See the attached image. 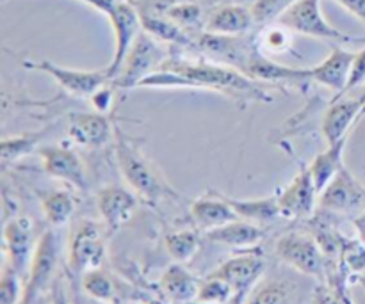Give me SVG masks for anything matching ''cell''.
<instances>
[{
    "instance_id": "cell-29",
    "label": "cell",
    "mask_w": 365,
    "mask_h": 304,
    "mask_svg": "<svg viewBox=\"0 0 365 304\" xmlns=\"http://www.w3.org/2000/svg\"><path fill=\"white\" fill-rule=\"evenodd\" d=\"M48 130L50 127L39 132H27V134L4 137L2 141H0V159H2V167L20 162L24 157L38 152L39 142L43 141V137H45Z\"/></svg>"
},
{
    "instance_id": "cell-15",
    "label": "cell",
    "mask_w": 365,
    "mask_h": 304,
    "mask_svg": "<svg viewBox=\"0 0 365 304\" xmlns=\"http://www.w3.org/2000/svg\"><path fill=\"white\" fill-rule=\"evenodd\" d=\"M118 121L113 114L73 112L68 116V141L86 150H98L114 141Z\"/></svg>"
},
{
    "instance_id": "cell-43",
    "label": "cell",
    "mask_w": 365,
    "mask_h": 304,
    "mask_svg": "<svg viewBox=\"0 0 365 304\" xmlns=\"http://www.w3.org/2000/svg\"><path fill=\"white\" fill-rule=\"evenodd\" d=\"M53 304H66V301H64V295L63 292H57L56 290V298H53Z\"/></svg>"
},
{
    "instance_id": "cell-35",
    "label": "cell",
    "mask_w": 365,
    "mask_h": 304,
    "mask_svg": "<svg viewBox=\"0 0 365 304\" xmlns=\"http://www.w3.org/2000/svg\"><path fill=\"white\" fill-rule=\"evenodd\" d=\"M294 2L296 0H255L250 9L255 25L264 27V25L277 23Z\"/></svg>"
},
{
    "instance_id": "cell-40",
    "label": "cell",
    "mask_w": 365,
    "mask_h": 304,
    "mask_svg": "<svg viewBox=\"0 0 365 304\" xmlns=\"http://www.w3.org/2000/svg\"><path fill=\"white\" fill-rule=\"evenodd\" d=\"M365 84V46L362 50H359L355 56V61L351 64V71H349L348 85H346L344 95L351 93L353 89L360 88Z\"/></svg>"
},
{
    "instance_id": "cell-7",
    "label": "cell",
    "mask_w": 365,
    "mask_h": 304,
    "mask_svg": "<svg viewBox=\"0 0 365 304\" xmlns=\"http://www.w3.org/2000/svg\"><path fill=\"white\" fill-rule=\"evenodd\" d=\"M317 210L330 216L359 217L365 210V185L344 166L324 187L317 199Z\"/></svg>"
},
{
    "instance_id": "cell-3",
    "label": "cell",
    "mask_w": 365,
    "mask_h": 304,
    "mask_svg": "<svg viewBox=\"0 0 365 304\" xmlns=\"http://www.w3.org/2000/svg\"><path fill=\"white\" fill-rule=\"evenodd\" d=\"M274 255L302 276L316 280L317 283L327 281V256L309 231L292 230L280 235L274 242Z\"/></svg>"
},
{
    "instance_id": "cell-39",
    "label": "cell",
    "mask_w": 365,
    "mask_h": 304,
    "mask_svg": "<svg viewBox=\"0 0 365 304\" xmlns=\"http://www.w3.org/2000/svg\"><path fill=\"white\" fill-rule=\"evenodd\" d=\"M116 89L113 88V84H106L100 89H96L91 96H89V102H91L93 110L100 114H110L113 110V103L116 100Z\"/></svg>"
},
{
    "instance_id": "cell-10",
    "label": "cell",
    "mask_w": 365,
    "mask_h": 304,
    "mask_svg": "<svg viewBox=\"0 0 365 304\" xmlns=\"http://www.w3.org/2000/svg\"><path fill=\"white\" fill-rule=\"evenodd\" d=\"M234 288V304H242L266 273V258L259 248L245 249L212 271Z\"/></svg>"
},
{
    "instance_id": "cell-14",
    "label": "cell",
    "mask_w": 365,
    "mask_h": 304,
    "mask_svg": "<svg viewBox=\"0 0 365 304\" xmlns=\"http://www.w3.org/2000/svg\"><path fill=\"white\" fill-rule=\"evenodd\" d=\"M109 20L110 27L114 32V56L113 61L109 63L107 73H109L110 80L118 75L121 64H123L125 57H127L128 50L134 45L135 38L141 34L143 23H141V14L138 13L134 6L127 0H118L116 6L106 14Z\"/></svg>"
},
{
    "instance_id": "cell-2",
    "label": "cell",
    "mask_w": 365,
    "mask_h": 304,
    "mask_svg": "<svg viewBox=\"0 0 365 304\" xmlns=\"http://www.w3.org/2000/svg\"><path fill=\"white\" fill-rule=\"evenodd\" d=\"M114 155L120 173L139 199L148 205H157L163 201H177L180 198L168 184L157 164L143 152L141 141L125 134L118 125L114 134Z\"/></svg>"
},
{
    "instance_id": "cell-9",
    "label": "cell",
    "mask_w": 365,
    "mask_h": 304,
    "mask_svg": "<svg viewBox=\"0 0 365 304\" xmlns=\"http://www.w3.org/2000/svg\"><path fill=\"white\" fill-rule=\"evenodd\" d=\"M59 263V242L52 230L39 235L34 255L24 280V299L21 304H32L52 285Z\"/></svg>"
},
{
    "instance_id": "cell-17",
    "label": "cell",
    "mask_w": 365,
    "mask_h": 304,
    "mask_svg": "<svg viewBox=\"0 0 365 304\" xmlns=\"http://www.w3.org/2000/svg\"><path fill=\"white\" fill-rule=\"evenodd\" d=\"M245 73L262 84H271L274 88L287 85V88H299L305 91L312 80H310V68H292L277 63L271 57L264 56L259 48L253 50Z\"/></svg>"
},
{
    "instance_id": "cell-41",
    "label": "cell",
    "mask_w": 365,
    "mask_h": 304,
    "mask_svg": "<svg viewBox=\"0 0 365 304\" xmlns=\"http://www.w3.org/2000/svg\"><path fill=\"white\" fill-rule=\"evenodd\" d=\"M365 25V0H335Z\"/></svg>"
},
{
    "instance_id": "cell-37",
    "label": "cell",
    "mask_w": 365,
    "mask_h": 304,
    "mask_svg": "<svg viewBox=\"0 0 365 304\" xmlns=\"http://www.w3.org/2000/svg\"><path fill=\"white\" fill-rule=\"evenodd\" d=\"M314 304H355L349 295V285L317 283L312 294Z\"/></svg>"
},
{
    "instance_id": "cell-23",
    "label": "cell",
    "mask_w": 365,
    "mask_h": 304,
    "mask_svg": "<svg viewBox=\"0 0 365 304\" xmlns=\"http://www.w3.org/2000/svg\"><path fill=\"white\" fill-rule=\"evenodd\" d=\"M264 235L266 234H264L262 226H259V224L250 223V221L245 219H235L232 223L225 224V226L207 231L205 239L214 242V244L225 246V248L245 251V249L259 248Z\"/></svg>"
},
{
    "instance_id": "cell-8",
    "label": "cell",
    "mask_w": 365,
    "mask_h": 304,
    "mask_svg": "<svg viewBox=\"0 0 365 304\" xmlns=\"http://www.w3.org/2000/svg\"><path fill=\"white\" fill-rule=\"evenodd\" d=\"M25 70L41 71L61 85L63 91L77 98H89L96 89L109 84L110 77L107 68L103 70H75V68L61 66L48 59H24Z\"/></svg>"
},
{
    "instance_id": "cell-34",
    "label": "cell",
    "mask_w": 365,
    "mask_h": 304,
    "mask_svg": "<svg viewBox=\"0 0 365 304\" xmlns=\"http://www.w3.org/2000/svg\"><path fill=\"white\" fill-rule=\"evenodd\" d=\"M195 303H202V304L234 303V288H232L223 278L210 273L209 276L202 278V281H200L198 298H196Z\"/></svg>"
},
{
    "instance_id": "cell-6",
    "label": "cell",
    "mask_w": 365,
    "mask_h": 304,
    "mask_svg": "<svg viewBox=\"0 0 365 304\" xmlns=\"http://www.w3.org/2000/svg\"><path fill=\"white\" fill-rule=\"evenodd\" d=\"M107 234L102 223L91 219L78 221L68 241V269L81 278L88 271L102 267L107 255Z\"/></svg>"
},
{
    "instance_id": "cell-12",
    "label": "cell",
    "mask_w": 365,
    "mask_h": 304,
    "mask_svg": "<svg viewBox=\"0 0 365 304\" xmlns=\"http://www.w3.org/2000/svg\"><path fill=\"white\" fill-rule=\"evenodd\" d=\"M365 116V91L359 96H334L321 116V134L327 145H335L351 135Z\"/></svg>"
},
{
    "instance_id": "cell-19",
    "label": "cell",
    "mask_w": 365,
    "mask_h": 304,
    "mask_svg": "<svg viewBox=\"0 0 365 304\" xmlns=\"http://www.w3.org/2000/svg\"><path fill=\"white\" fill-rule=\"evenodd\" d=\"M312 287H307L292 276H274L255 285L242 304H303L314 294Z\"/></svg>"
},
{
    "instance_id": "cell-33",
    "label": "cell",
    "mask_w": 365,
    "mask_h": 304,
    "mask_svg": "<svg viewBox=\"0 0 365 304\" xmlns=\"http://www.w3.org/2000/svg\"><path fill=\"white\" fill-rule=\"evenodd\" d=\"M143 31L148 32L155 39L163 43H171V45H191V39L185 34L184 28L178 27L170 18L155 16V14H141Z\"/></svg>"
},
{
    "instance_id": "cell-24",
    "label": "cell",
    "mask_w": 365,
    "mask_h": 304,
    "mask_svg": "<svg viewBox=\"0 0 365 304\" xmlns=\"http://www.w3.org/2000/svg\"><path fill=\"white\" fill-rule=\"evenodd\" d=\"M255 25L250 7L227 4L207 18L205 32L217 36H245Z\"/></svg>"
},
{
    "instance_id": "cell-22",
    "label": "cell",
    "mask_w": 365,
    "mask_h": 304,
    "mask_svg": "<svg viewBox=\"0 0 365 304\" xmlns=\"http://www.w3.org/2000/svg\"><path fill=\"white\" fill-rule=\"evenodd\" d=\"M200 278H196L185 263L173 262L160 274L159 287L173 304H192L198 298Z\"/></svg>"
},
{
    "instance_id": "cell-20",
    "label": "cell",
    "mask_w": 365,
    "mask_h": 304,
    "mask_svg": "<svg viewBox=\"0 0 365 304\" xmlns=\"http://www.w3.org/2000/svg\"><path fill=\"white\" fill-rule=\"evenodd\" d=\"M356 52L346 50L342 45H331L330 53L323 63L310 68V80L312 84L321 85L334 93V96H342L348 85L349 71L355 61Z\"/></svg>"
},
{
    "instance_id": "cell-26",
    "label": "cell",
    "mask_w": 365,
    "mask_h": 304,
    "mask_svg": "<svg viewBox=\"0 0 365 304\" xmlns=\"http://www.w3.org/2000/svg\"><path fill=\"white\" fill-rule=\"evenodd\" d=\"M348 141L349 135L341 139L339 142H335V145H327V150H323V152H319L314 157L312 164H310V173H312L314 184H316V189L319 194L334 180L339 169L344 166V152Z\"/></svg>"
},
{
    "instance_id": "cell-16",
    "label": "cell",
    "mask_w": 365,
    "mask_h": 304,
    "mask_svg": "<svg viewBox=\"0 0 365 304\" xmlns=\"http://www.w3.org/2000/svg\"><path fill=\"white\" fill-rule=\"evenodd\" d=\"M36 242L38 241H34V226L29 217L13 216L4 221L6 263L13 267L24 280L34 255Z\"/></svg>"
},
{
    "instance_id": "cell-27",
    "label": "cell",
    "mask_w": 365,
    "mask_h": 304,
    "mask_svg": "<svg viewBox=\"0 0 365 304\" xmlns=\"http://www.w3.org/2000/svg\"><path fill=\"white\" fill-rule=\"evenodd\" d=\"M39 203H41L43 217L52 228H61L70 223L71 216L77 210V198L70 191H59V189L41 192Z\"/></svg>"
},
{
    "instance_id": "cell-4",
    "label": "cell",
    "mask_w": 365,
    "mask_h": 304,
    "mask_svg": "<svg viewBox=\"0 0 365 304\" xmlns=\"http://www.w3.org/2000/svg\"><path fill=\"white\" fill-rule=\"evenodd\" d=\"M170 57V52L160 45L159 39L150 36L146 31H141L110 84L116 91H128V89L139 88V84L148 75L159 71L160 66Z\"/></svg>"
},
{
    "instance_id": "cell-21",
    "label": "cell",
    "mask_w": 365,
    "mask_h": 304,
    "mask_svg": "<svg viewBox=\"0 0 365 304\" xmlns=\"http://www.w3.org/2000/svg\"><path fill=\"white\" fill-rule=\"evenodd\" d=\"M189 216H191L195 226L203 234L239 219L234 209L225 201L223 194L216 189H207L202 198L192 199L189 205Z\"/></svg>"
},
{
    "instance_id": "cell-31",
    "label": "cell",
    "mask_w": 365,
    "mask_h": 304,
    "mask_svg": "<svg viewBox=\"0 0 365 304\" xmlns=\"http://www.w3.org/2000/svg\"><path fill=\"white\" fill-rule=\"evenodd\" d=\"M294 32L291 28H287L282 23H269L264 25L262 31L259 32L255 39V45L264 56L273 57V56H282V53L292 52V38Z\"/></svg>"
},
{
    "instance_id": "cell-32",
    "label": "cell",
    "mask_w": 365,
    "mask_h": 304,
    "mask_svg": "<svg viewBox=\"0 0 365 304\" xmlns=\"http://www.w3.org/2000/svg\"><path fill=\"white\" fill-rule=\"evenodd\" d=\"M164 248L177 263H189L202 248V239L196 230H177L164 237Z\"/></svg>"
},
{
    "instance_id": "cell-25",
    "label": "cell",
    "mask_w": 365,
    "mask_h": 304,
    "mask_svg": "<svg viewBox=\"0 0 365 304\" xmlns=\"http://www.w3.org/2000/svg\"><path fill=\"white\" fill-rule=\"evenodd\" d=\"M223 194V192H221ZM225 201L234 209L237 214L239 219L250 221L259 226L266 223H273L277 217H280V209H278V199L277 192L266 198H252V199H241V198H232V196L223 194Z\"/></svg>"
},
{
    "instance_id": "cell-18",
    "label": "cell",
    "mask_w": 365,
    "mask_h": 304,
    "mask_svg": "<svg viewBox=\"0 0 365 304\" xmlns=\"http://www.w3.org/2000/svg\"><path fill=\"white\" fill-rule=\"evenodd\" d=\"M138 206V194L127 191L121 185H107V187L100 189L96 194V209H98L100 219H102L109 237L120 231L125 224H128Z\"/></svg>"
},
{
    "instance_id": "cell-28",
    "label": "cell",
    "mask_w": 365,
    "mask_h": 304,
    "mask_svg": "<svg viewBox=\"0 0 365 304\" xmlns=\"http://www.w3.org/2000/svg\"><path fill=\"white\" fill-rule=\"evenodd\" d=\"M339 267L351 285H362L365 288V244L360 239H346L342 241Z\"/></svg>"
},
{
    "instance_id": "cell-44",
    "label": "cell",
    "mask_w": 365,
    "mask_h": 304,
    "mask_svg": "<svg viewBox=\"0 0 365 304\" xmlns=\"http://www.w3.org/2000/svg\"><path fill=\"white\" fill-rule=\"evenodd\" d=\"M113 304H123L121 301H116V303H113Z\"/></svg>"
},
{
    "instance_id": "cell-5",
    "label": "cell",
    "mask_w": 365,
    "mask_h": 304,
    "mask_svg": "<svg viewBox=\"0 0 365 304\" xmlns=\"http://www.w3.org/2000/svg\"><path fill=\"white\" fill-rule=\"evenodd\" d=\"M278 23L291 28L294 34L307 36V38L321 39L331 45H351V43H365V38L346 34L335 28L324 18L321 11V0H296L287 13L278 20Z\"/></svg>"
},
{
    "instance_id": "cell-38",
    "label": "cell",
    "mask_w": 365,
    "mask_h": 304,
    "mask_svg": "<svg viewBox=\"0 0 365 304\" xmlns=\"http://www.w3.org/2000/svg\"><path fill=\"white\" fill-rule=\"evenodd\" d=\"M166 16L170 18L171 21L178 25V27H192L200 21V16H202V11H200L198 6L195 4H178V6H173L168 9Z\"/></svg>"
},
{
    "instance_id": "cell-11",
    "label": "cell",
    "mask_w": 365,
    "mask_h": 304,
    "mask_svg": "<svg viewBox=\"0 0 365 304\" xmlns=\"http://www.w3.org/2000/svg\"><path fill=\"white\" fill-rule=\"evenodd\" d=\"M277 199L280 217H284V219L302 221L314 216V212L317 210L319 192L314 184L309 164H298V173L285 187L278 189Z\"/></svg>"
},
{
    "instance_id": "cell-36",
    "label": "cell",
    "mask_w": 365,
    "mask_h": 304,
    "mask_svg": "<svg viewBox=\"0 0 365 304\" xmlns=\"http://www.w3.org/2000/svg\"><path fill=\"white\" fill-rule=\"evenodd\" d=\"M21 299H24V278L6 263L0 280V304H21Z\"/></svg>"
},
{
    "instance_id": "cell-13",
    "label": "cell",
    "mask_w": 365,
    "mask_h": 304,
    "mask_svg": "<svg viewBox=\"0 0 365 304\" xmlns=\"http://www.w3.org/2000/svg\"><path fill=\"white\" fill-rule=\"evenodd\" d=\"M38 155L41 159V169L46 177L59 180L77 191L88 189V177L81 155L68 145L39 146Z\"/></svg>"
},
{
    "instance_id": "cell-1",
    "label": "cell",
    "mask_w": 365,
    "mask_h": 304,
    "mask_svg": "<svg viewBox=\"0 0 365 304\" xmlns=\"http://www.w3.org/2000/svg\"><path fill=\"white\" fill-rule=\"evenodd\" d=\"M267 85L269 84H262L242 71L216 61L170 57L160 70L148 75L139 88L214 91L246 109L252 103H273V95L267 91Z\"/></svg>"
},
{
    "instance_id": "cell-42",
    "label": "cell",
    "mask_w": 365,
    "mask_h": 304,
    "mask_svg": "<svg viewBox=\"0 0 365 304\" xmlns=\"http://www.w3.org/2000/svg\"><path fill=\"white\" fill-rule=\"evenodd\" d=\"M78 2L86 4V6L93 7L95 11H98V13H102L103 16H106L107 13H109L110 9H113L114 6H116L118 0H78Z\"/></svg>"
},
{
    "instance_id": "cell-30",
    "label": "cell",
    "mask_w": 365,
    "mask_h": 304,
    "mask_svg": "<svg viewBox=\"0 0 365 304\" xmlns=\"http://www.w3.org/2000/svg\"><path fill=\"white\" fill-rule=\"evenodd\" d=\"M81 285L84 294L89 299H93V301L102 304H113L120 301L118 299L116 281L103 267H96V269H91L82 274Z\"/></svg>"
}]
</instances>
